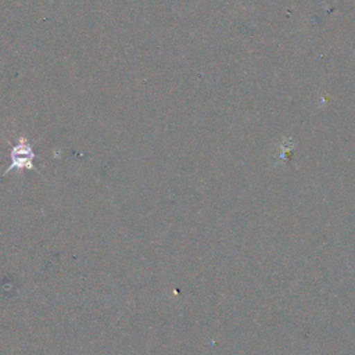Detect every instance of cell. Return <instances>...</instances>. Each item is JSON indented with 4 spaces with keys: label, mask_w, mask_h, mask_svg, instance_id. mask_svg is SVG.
<instances>
[{
    "label": "cell",
    "mask_w": 355,
    "mask_h": 355,
    "mask_svg": "<svg viewBox=\"0 0 355 355\" xmlns=\"http://www.w3.org/2000/svg\"><path fill=\"white\" fill-rule=\"evenodd\" d=\"M35 159V151L31 146V143L21 137L10 151V166L4 171V175L10 173L11 171H35L33 165Z\"/></svg>",
    "instance_id": "cell-1"
}]
</instances>
